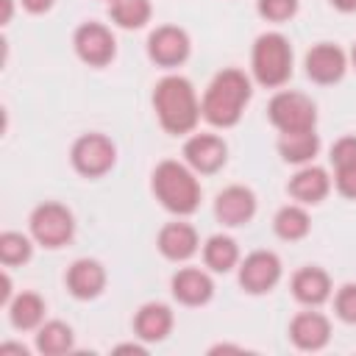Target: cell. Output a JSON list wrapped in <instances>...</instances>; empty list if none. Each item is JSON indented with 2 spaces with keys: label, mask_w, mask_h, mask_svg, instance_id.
<instances>
[{
  "label": "cell",
  "mask_w": 356,
  "mask_h": 356,
  "mask_svg": "<svg viewBox=\"0 0 356 356\" xmlns=\"http://www.w3.org/2000/svg\"><path fill=\"white\" fill-rule=\"evenodd\" d=\"M250 97H253L250 78L239 67H225L209 81L200 97V114L214 128H234L242 120Z\"/></svg>",
  "instance_id": "cell-1"
},
{
  "label": "cell",
  "mask_w": 356,
  "mask_h": 356,
  "mask_svg": "<svg viewBox=\"0 0 356 356\" xmlns=\"http://www.w3.org/2000/svg\"><path fill=\"white\" fill-rule=\"evenodd\" d=\"M153 111L159 117V125L172 136L192 134L203 117L197 92L184 75H164L153 86Z\"/></svg>",
  "instance_id": "cell-2"
},
{
  "label": "cell",
  "mask_w": 356,
  "mask_h": 356,
  "mask_svg": "<svg viewBox=\"0 0 356 356\" xmlns=\"http://www.w3.org/2000/svg\"><path fill=\"white\" fill-rule=\"evenodd\" d=\"M150 189L153 197L161 203V209H167L175 217H189L200 209V181L197 172L178 159H164L156 164L153 175H150Z\"/></svg>",
  "instance_id": "cell-3"
},
{
  "label": "cell",
  "mask_w": 356,
  "mask_h": 356,
  "mask_svg": "<svg viewBox=\"0 0 356 356\" xmlns=\"http://www.w3.org/2000/svg\"><path fill=\"white\" fill-rule=\"evenodd\" d=\"M250 72L253 81L264 89H281L292 78V44L284 33L267 31L259 33L250 47Z\"/></svg>",
  "instance_id": "cell-4"
},
{
  "label": "cell",
  "mask_w": 356,
  "mask_h": 356,
  "mask_svg": "<svg viewBox=\"0 0 356 356\" xmlns=\"http://www.w3.org/2000/svg\"><path fill=\"white\" fill-rule=\"evenodd\" d=\"M28 231L36 245H42L47 250H58V248L70 245L75 236V214L58 200H44L31 211Z\"/></svg>",
  "instance_id": "cell-5"
},
{
  "label": "cell",
  "mask_w": 356,
  "mask_h": 356,
  "mask_svg": "<svg viewBox=\"0 0 356 356\" xmlns=\"http://www.w3.org/2000/svg\"><path fill=\"white\" fill-rule=\"evenodd\" d=\"M267 120L278 134H298L314 131L317 125V106L309 95L295 89H278L267 103Z\"/></svg>",
  "instance_id": "cell-6"
},
{
  "label": "cell",
  "mask_w": 356,
  "mask_h": 356,
  "mask_svg": "<svg viewBox=\"0 0 356 356\" xmlns=\"http://www.w3.org/2000/svg\"><path fill=\"white\" fill-rule=\"evenodd\" d=\"M70 164L83 178H103L117 164V145L106 134H81L70 147Z\"/></svg>",
  "instance_id": "cell-7"
},
{
  "label": "cell",
  "mask_w": 356,
  "mask_h": 356,
  "mask_svg": "<svg viewBox=\"0 0 356 356\" xmlns=\"http://www.w3.org/2000/svg\"><path fill=\"white\" fill-rule=\"evenodd\" d=\"M281 275H284V264H281L278 253H273V250H253L236 267L239 286L248 295H267V292H273L278 286Z\"/></svg>",
  "instance_id": "cell-8"
},
{
  "label": "cell",
  "mask_w": 356,
  "mask_h": 356,
  "mask_svg": "<svg viewBox=\"0 0 356 356\" xmlns=\"http://www.w3.org/2000/svg\"><path fill=\"white\" fill-rule=\"evenodd\" d=\"M75 56L89 67H108L117 56V39L103 22H81L72 33Z\"/></svg>",
  "instance_id": "cell-9"
},
{
  "label": "cell",
  "mask_w": 356,
  "mask_h": 356,
  "mask_svg": "<svg viewBox=\"0 0 356 356\" xmlns=\"http://www.w3.org/2000/svg\"><path fill=\"white\" fill-rule=\"evenodd\" d=\"M145 47H147V58L156 67H164V70L181 67L192 56V39L181 25H159V28H153Z\"/></svg>",
  "instance_id": "cell-10"
},
{
  "label": "cell",
  "mask_w": 356,
  "mask_h": 356,
  "mask_svg": "<svg viewBox=\"0 0 356 356\" xmlns=\"http://www.w3.org/2000/svg\"><path fill=\"white\" fill-rule=\"evenodd\" d=\"M303 67H306V78L312 83L320 86H334L345 78L348 72V56L339 44L334 42H317L306 50L303 56Z\"/></svg>",
  "instance_id": "cell-11"
},
{
  "label": "cell",
  "mask_w": 356,
  "mask_h": 356,
  "mask_svg": "<svg viewBox=\"0 0 356 356\" xmlns=\"http://www.w3.org/2000/svg\"><path fill=\"white\" fill-rule=\"evenodd\" d=\"M181 153H184V161L197 175H214L228 161V145L217 134H192L184 142V150Z\"/></svg>",
  "instance_id": "cell-12"
},
{
  "label": "cell",
  "mask_w": 356,
  "mask_h": 356,
  "mask_svg": "<svg viewBox=\"0 0 356 356\" xmlns=\"http://www.w3.org/2000/svg\"><path fill=\"white\" fill-rule=\"evenodd\" d=\"M256 209H259L256 192L245 184H231L222 192H217V197H214V217L225 228L248 225L256 217Z\"/></svg>",
  "instance_id": "cell-13"
},
{
  "label": "cell",
  "mask_w": 356,
  "mask_h": 356,
  "mask_svg": "<svg viewBox=\"0 0 356 356\" xmlns=\"http://www.w3.org/2000/svg\"><path fill=\"white\" fill-rule=\"evenodd\" d=\"M289 342L298 348V350H306V353H314V350H323L328 342H331V320L323 314V312H298L292 320H289Z\"/></svg>",
  "instance_id": "cell-14"
},
{
  "label": "cell",
  "mask_w": 356,
  "mask_h": 356,
  "mask_svg": "<svg viewBox=\"0 0 356 356\" xmlns=\"http://www.w3.org/2000/svg\"><path fill=\"white\" fill-rule=\"evenodd\" d=\"M106 267L97 261V259H75L67 273H64V284H67V292L75 298V300H95L103 295L106 289Z\"/></svg>",
  "instance_id": "cell-15"
},
{
  "label": "cell",
  "mask_w": 356,
  "mask_h": 356,
  "mask_svg": "<svg viewBox=\"0 0 356 356\" xmlns=\"http://www.w3.org/2000/svg\"><path fill=\"white\" fill-rule=\"evenodd\" d=\"M170 292L181 306L197 309V306H206L214 298V281L200 267H181L170 278Z\"/></svg>",
  "instance_id": "cell-16"
},
{
  "label": "cell",
  "mask_w": 356,
  "mask_h": 356,
  "mask_svg": "<svg viewBox=\"0 0 356 356\" xmlns=\"http://www.w3.org/2000/svg\"><path fill=\"white\" fill-rule=\"evenodd\" d=\"M156 248L167 261H189L200 250V236L192 222L172 220V222L161 225V231L156 236Z\"/></svg>",
  "instance_id": "cell-17"
},
{
  "label": "cell",
  "mask_w": 356,
  "mask_h": 356,
  "mask_svg": "<svg viewBox=\"0 0 356 356\" xmlns=\"http://www.w3.org/2000/svg\"><path fill=\"white\" fill-rule=\"evenodd\" d=\"M289 289H292V298L309 309H317L323 306L325 300H331L334 295V284H331V275L317 267V264H306L300 270L292 273L289 278Z\"/></svg>",
  "instance_id": "cell-18"
},
{
  "label": "cell",
  "mask_w": 356,
  "mask_h": 356,
  "mask_svg": "<svg viewBox=\"0 0 356 356\" xmlns=\"http://www.w3.org/2000/svg\"><path fill=\"white\" fill-rule=\"evenodd\" d=\"M172 325H175V314L167 303L161 300H150V303H142L134 314V337L145 345H156V342H164L170 334H172Z\"/></svg>",
  "instance_id": "cell-19"
},
{
  "label": "cell",
  "mask_w": 356,
  "mask_h": 356,
  "mask_svg": "<svg viewBox=\"0 0 356 356\" xmlns=\"http://www.w3.org/2000/svg\"><path fill=\"white\" fill-rule=\"evenodd\" d=\"M286 192L295 203H303V206H317L328 197L331 192V175L317 167V164H303L286 184Z\"/></svg>",
  "instance_id": "cell-20"
},
{
  "label": "cell",
  "mask_w": 356,
  "mask_h": 356,
  "mask_svg": "<svg viewBox=\"0 0 356 356\" xmlns=\"http://www.w3.org/2000/svg\"><path fill=\"white\" fill-rule=\"evenodd\" d=\"M8 309V320L17 331H36L42 323H44V312H47V303L39 292H19L11 298V303L6 306Z\"/></svg>",
  "instance_id": "cell-21"
},
{
  "label": "cell",
  "mask_w": 356,
  "mask_h": 356,
  "mask_svg": "<svg viewBox=\"0 0 356 356\" xmlns=\"http://www.w3.org/2000/svg\"><path fill=\"white\" fill-rule=\"evenodd\" d=\"M239 245L234 236L228 234H211L206 242H203V264L211 270V273H231L239 267Z\"/></svg>",
  "instance_id": "cell-22"
},
{
  "label": "cell",
  "mask_w": 356,
  "mask_h": 356,
  "mask_svg": "<svg viewBox=\"0 0 356 356\" xmlns=\"http://www.w3.org/2000/svg\"><path fill=\"white\" fill-rule=\"evenodd\" d=\"M273 231L284 242H300L312 231V217L303 203H286L273 217Z\"/></svg>",
  "instance_id": "cell-23"
},
{
  "label": "cell",
  "mask_w": 356,
  "mask_h": 356,
  "mask_svg": "<svg viewBox=\"0 0 356 356\" xmlns=\"http://www.w3.org/2000/svg\"><path fill=\"white\" fill-rule=\"evenodd\" d=\"M320 153V136L314 131H298V134H281L278 136V156L286 164H312Z\"/></svg>",
  "instance_id": "cell-24"
},
{
  "label": "cell",
  "mask_w": 356,
  "mask_h": 356,
  "mask_svg": "<svg viewBox=\"0 0 356 356\" xmlns=\"http://www.w3.org/2000/svg\"><path fill=\"white\" fill-rule=\"evenodd\" d=\"M36 350L42 356H64L75 350V334L72 325L64 320H47L36 328Z\"/></svg>",
  "instance_id": "cell-25"
},
{
  "label": "cell",
  "mask_w": 356,
  "mask_h": 356,
  "mask_svg": "<svg viewBox=\"0 0 356 356\" xmlns=\"http://www.w3.org/2000/svg\"><path fill=\"white\" fill-rule=\"evenodd\" d=\"M108 17L122 31H139L150 22L153 6H150V0H111L108 3Z\"/></svg>",
  "instance_id": "cell-26"
},
{
  "label": "cell",
  "mask_w": 356,
  "mask_h": 356,
  "mask_svg": "<svg viewBox=\"0 0 356 356\" xmlns=\"http://www.w3.org/2000/svg\"><path fill=\"white\" fill-rule=\"evenodd\" d=\"M31 256H33V236H25L19 231H3L0 234V261H3V267L28 264Z\"/></svg>",
  "instance_id": "cell-27"
},
{
  "label": "cell",
  "mask_w": 356,
  "mask_h": 356,
  "mask_svg": "<svg viewBox=\"0 0 356 356\" xmlns=\"http://www.w3.org/2000/svg\"><path fill=\"white\" fill-rule=\"evenodd\" d=\"M298 0H256V11L267 22H289L298 14Z\"/></svg>",
  "instance_id": "cell-28"
},
{
  "label": "cell",
  "mask_w": 356,
  "mask_h": 356,
  "mask_svg": "<svg viewBox=\"0 0 356 356\" xmlns=\"http://www.w3.org/2000/svg\"><path fill=\"white\" fill-rule=\"evenodd\" d=\"M334 314L348 323V325H356V284L348 281L342 284L337 292H334Z\"/></svg>",
  "instance_id": "cell-29"
},
{
  "label": "cell",
  "mask_w": 356,
  "mask_h": 356,
  "mask_svg": "<svg viewBox=\"0 0 356 356\" xmlns=\"http://www.w3.org/2000/svg\"><path fill=\"white\" fill-rule=\"evenodd\" d=\"M328 159H331V164H334V167H348V164H356V134L339 136V139L331 145Z\"/></svg>",
  "instance_id": "cell-30"
},
{
  "label": "cell",
  "mask_w": 356,
  "mask_h": 356,
  "mask_svg": "<svg viewBox=\"0 0 356 356\" xmlns=\"http://www.w3.org/2000/svg\"><path fill=\"white\" fill-rule=\"evenodd\" d=\"M334 186L342 197L356 200V164L348 167H334Z\"/></svg>",
  "instance_id": "cell-31"
},
{
  "label": "cell",
  "mask_w": 356,
  "mask_h": 356,
  "mask_svg": "<svg viewBox=\"0 0 356 356\" xmlns=\"http://www.w3.org/2000/svg\"><path fill=\"white\" fill-rule=\"evenodd\" d=\"M19 3H22V8H25L28 14H44V11L53 8L56 0H19Z\"/></svg>",
  "instance_id": "cell-32"
},
{
  "label": "cell",
  "mask_w": 356,
  "mask_h": 356,
  "mask_svg": "<svg viewBox=\"0 0 356 356\" xmlns=\"http://www.w3.org/2000/svg\"><path fill=\"white\" fill-rule=\"evenodd\" d=\"M3 289H0V303L3 306H8L11 303V298H14V292H11V275H8V270H3Z\"/></svg>",
  "instance_id": "cell-33"
},
{
  "label": "cell",
  "mask_w": 356,
  "mask_h": 356,
  "mask_svg": "<svg viewBox=\"0 0 356 356\" xmlns=\"http://www.w3.org/2000/svg\"><path fill=\"white\" fill-rule=\"evenodd\" d=\"M114 353H142V356H145V353H147V345H145V342H142V345H136V342H125V345H117Z\"/></svg>",
  "instance_id": "cell-34"
},
{
  "label": "cell",
  "mask_w": 356,
  "mask_h": 356,
  "mask_svg": "<svg viewBox=\"0 0 356 356\" xmlns=\"http://www.w3.org/2000/svg\"><path fill=\"white\" fill-rule=\"evenodd\" d=\"M6 353L28 356V348H25V345H17V342H3V345H0V356H6Z\"/></svg>",
  "instance_id": "cell-35"
},
{
  "label": "cell",
  "mask_w": 356,
  "mask_h": 356,
  "mask_svg": "<svg viewBox=\"0 0 356 356\" xmlns=\"http://www.w3.org/2000/svg\"><path fill=\"white\" fill-rule=\"evenodd\" d=\"M0 6H3L0 25H8V22H11V14H14V0H0Z\"/></svg>",
  "instance_id": "cell-36"
},
{
  "label": "cell",
  "mask_w": 356,
  "mask_h": 356,
  "mask_svg": "<svg viewBox=\"0 0 356 356\" xmlns=\"http://www.w3.org/2000/svg\"><path fill=\"white\" fill-rule=\"evenodd\" d=\"M331 6L342 14H353L356 11V0H331Z\"/></svg>",
  "instance_id": "cell-37"
},
{
  "label": "cell",
  "mask_w": 356,
  "mask_h": 356,
  "mask_svg": "<svg viewBox=\"0 0 356 356\" xmlns=\"http://www.w3.org/2000/svg\"><path fill=\"white\" fill-rule=\"evenodd\" d=\"M350 64L356 67V44H353V50H350Z\"/></svg>",
  "instance_id": "cell-38"
},
{
  "label": "cell",
  "mask_w": 356,
  "mask_h": 356,
  "mask_svg": "<svg viewBox=\"0 0 356 356\" xmlns=\"http://www.w3.org/2000/svg\"><path fill=\"white\" fill-rule=\"evenodd\" d=\"M108 3H111V0H108Z\"/></svg>",
  "instance_id": "cell-39"
}]
</instances>
